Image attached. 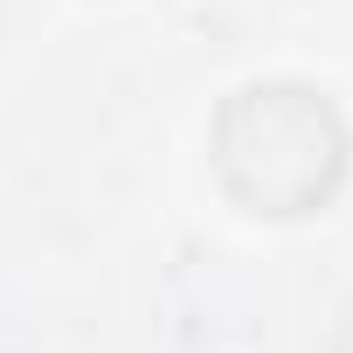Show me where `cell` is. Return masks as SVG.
I'll return each instance as SVG.
<instances>
[{"instance_id":"1","label":"cell","mask_w":353,"mask_h":353,"mask_svg":"<svg viewBox=\"0 0 353 353\" xmlns=\"http://www.w3.org/2000/svg\"><path fill=\"white\" fill-rule=\"evenodd\" d=\"M215 166L222 181L263 215H305L332 194L346 166L339 111L305 83H256L222 104L215 118Z\"/></svg>"}]
</instances>
